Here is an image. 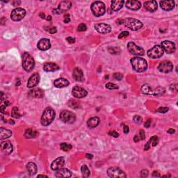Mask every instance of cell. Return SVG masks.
<instances>
[{"instance_id":"6da1fadb","label":"cell","mask_w":178,"mask_h":178,"mask_svg":"<svg viewBox=\"0 0 178 178\" xmlns=\"http://www.w3.org/2000/svg\"><path fill=\"white\" fill-rule=\"evenodd\" d=\"M131 63L134 70L137 72H143L148 68V63L145 58L139 57H134L131 59Z\"/></svg>"},{"instance_id":"7a4b0ae2","label":"cell","mask_w":178,"mask_h":178,"mask_svg":"<svg viewBox=\"0 0 178 178\" xmlns=\"http://www.w3.org/2000/svg\"><path fill=\"white\" fill-rule=\"evenodd\" d=\"M56 113L53 109L50 107H47L44 111L43 116L41 117L40 123L43 126H48L52 123V121L54 120Z\"/></svg>"},{"instance_id":"3957f363","label":"cell","mask_w":178,"mask_h":178,"mask_svg":"<svg viewBox=\"0 0 178 178\" xmlns=\"http://www.w3.org/2000/svg\"><path fill=\"white\" fill-rule=\"evenodd\" d=\"M123 24L131 31L139 30L143 26V23L141 21L138 20V19L131 18L124 19Z\"/></svg>"},{"instance_id":"277c9868","label":"cell","mask_w":178,"mask_h":178,"mask_svg":"<svg viewBox=\"0 0 178 178\" xmlns=\"http://www.w3.org/2000/svg\"><path fill=\"white\" fill-rule=\"evenodd\" d=\"M141 91L143 93L146 95H151V96H158L165 93V89L162 87H158L157 89H153L149 85L145 84L141 87Z\"/></svg>"},{"instance_id":"5b68a950","label":"cell","mask_w":178,"mask_h":178,"mask_svg":"<svg viewBox=\"0 0 178 178\" xmlns=\"http://www.w3.org/2000/svg\"><path fill=\"white\" fill-rule=\"evenodd\" d=\"M91 11L96 17H100L105 13V5L102 2L96 1L91 4Z\"/></svg>"},{"instance_id":"8992f818","label":"cell","mask_w":178,"mask_h":178,"mask_svg":"<svg viewBox=\"0 0 178 178\" xmlns=\"http://www.w3.org/2000/svg\"><path fill=\"white\" fill-rule=\"evenodd\" d=\"M35 66L33 58L28 53H24L23 56V67L26 72H31Z\"/></svg>"},{"instance_id":"52a82bcc","label":"cell","mask_w":178,"mask_h":178,"mask_svg":"<svg viewBox=\"0 0 178 178\" xmlns=\"http://www.w3.org/2000/svg\"><path fill=\"white\" fill-rule=\"evenodd\" d=\"M164 51L163 50L162 47L161 45H155L152 49L148 50V56L150 58H159L162 57L163 54H164Z\"/></svg>"},{"instance_id":"ba28073f","label":"cell","mask_w":178,"mask_h":178,"mask_svg":"<svg viewBox=\"0 0 178 178\" xmlns=\"http://www.w3.org/2000/svg\"><path fill=\"white\" fill-rule=\"evenodd\" d=\"M60 119L63 123H75V120H76V116L71 111L64 110L61 111V113H60Z\"/></svg>"},{"instance_id":"9c48e42d","label":"cell","mask_w":178,"mask_h":178,"mask_svg":"<svg viewBox=\"0 0 178 178\" xmlns=\"http://www.w3.org/2000/svg\"><path fill=\"white\" fill-rule=\"evenodd\" d=\"M107 175L111 178H125L127 175L118 167H111L107 170Z\"/></svg>"},{"instance_id":"30bf717a","label":"cell","mask_w":178,"mask_h":178,"mask_svg":"<svg viewBox=\"0 0 178 178\" xmlns=\"http://www.w3.org/2000/svg\"><path fill=\"white\" fill-rule=\"evenodd\" d=\"M127 49L131 54L134 56H143L145 54V51L142 47L137 46L134 43L130 42L127 44Z\"/></svg>"},{"instance_id":"8fae6325","label":"cell","mask_w":178,"mask_h":178,"mask_svg":"<svg viewBox=\"0 0 178 178\" xmlns=\"http://www.w3.org/2000/svg\"><path fill=\"white\" fill-rule=\"evenodd\" d=\"M26 16V11L24 9L17 8L13 10L11 13V18L13 21L18 22L23 19Z\"/></svg>"},{"instance_id":"7c38bea8","label":"cell","mask_w":178,"mask_h":178,"mask_svg":"<svg viewBox=\"0 0 178 178\" xmlns=\"http://www.w3.org/2000/svg\"><path fill=\"white\" fill-rule=\"evenodd\" d=\"M72 6V2L70 1H63L60 2L57 9L53 10V13L54 14H61L64 12L68 11Z\"/></svg>"},{"instance_id":"4fadbf2b","label":"cell","mask_w":178,"mask_h":178,"mask_svg":"<svg viewBox=\"0 0 178 178\" xmlns=\"http://www.w3.org/2000/svg\"><path fill=\"white\" fill-rule=\"evenodd\" d=\"M173 65L169 61H164L161 63L158 66V70L161 72L164 73H169L173 71Z\"/></svg>"},{"instance_id":"5bb4252c","label":"cell","mask_w":178,"mask_h":178,"mask_svg":"<svg viewBox=\"0 0 178 178\" xmlns=\"http://www.w3.org/2000/svg\"><path fill=\"white\" fill-rule=\"evenodd\" d=\"M95 29L97 32L106 34L111 31V26L105 23H97L95 24Z\"/></svg>"},{"instance_id":"9a60e30c","label":"cell","mask_w":178,"mask_h":178,"mask_svg":"<svg viewBox=\"0 0 178 178\" xmlns=\"http://www.w3.org/2000/svg\"><path fill=\"white\" fill-rule=\"evenodd\" d=\"M163 48L164 51H165L167 54H173L175 51V45L174 43L171 42L170 40H164L162 43L161 45Z\"/></svg>"},{"instance_id":"2e32d148","label":"cell","mask_w":178,"mask_h":178,"mask_svg":"<svg viewBox=\"0 0 178 178\" xmlns=\"http://www.w3.org/2000/svg\"><path fill=\"white\" fill-rule=\"evenodd\" d=\"M72 96L76 98H84L87 96V91L80 86H75L72 89Z\"/></svg>"},{"instance_id":"e0dca14e","label":"cell","mask_w":178,"mask_h":178,"mask_svg":"<svg viewBox=\"0 0 178 178\" xmlns=\"http://www.w3.org/2000/svg\"><path fill=\"white\" fill-rule=\"evenodd\" d=\"M39 82H40V75H39L38 73H34L29 79L27 86L29 89H32V88L37 86Z\"/></svg>"},{"instance_id":"ac0fdd59","label":"cell","mask_w":178,"mask_h":178,"mask_svg":"<svg viewBox=\"0 0 178 178\" xmlns=\"http://www.w3.org/2000/svg\"><path fill=\"white\" fill-rule=\"evenodd\" d=\"M65 164V159L63 157H58L57 159H56L54 162L52 163L51 165V168L53 170H57L62 169L63 166Z\"/></svg>"},{"instance_id":"d6986e66","label":"cell","mask_w":178,"mask_h":178,"mask_svg":"<svg viewBox=\"0 0 178 178\" xmlns=\"http://www.w3.org/2000/svg\"><path fill=\"white\" fill-rule=\"evenodd\" d=\"M37 47L40 50H42V51L47 50L51 47L50 41L47 38L40 39V40H39V42L38 43Z\"/></svg>"},{"instance_id":"ffe728a7","label":"cell","mask_w":178,"mask_h":178,"mask_svg":"<svg viewBox=\"0 0 178 178\" xmlns=\"http://www.w3.org/2000/svg\"><path fill=\"white\" fill-rule=\"evenodd\" d=\"M1 149L5 155H10L13 152V145L10 141H4L1 143Z\"/></svg>"},{"instance_id":"44dd1931","label":"cell","mask_w":178,"mask_h":178,"mask_svg":"<svg viewBox=\"0 0 178 178\" xmlns=\"http://www.w3.org/2000/svg\"><path fill=\"white\" fill-rule=\"evenodd\" d=\"M125 6L127 9L133 10V11H137L140 9L141 4L140 2L136 1V0H129L125 2Z\"/></svg>"},{"instance_id":"7402d4cb","label":"cell","mask_w":178,"mask_h":178,"mask_svg":"<svg viewBox=\"0 0 178 178\" xmlns=\"http://www.w3.org/2000/svg\"><path fill=\"white\" fill-rule=\"evenodd\" d=\"M160 6L164 11H171L175 7V2L173 0L170 1H162L160 2Z\"/></svg>"},{"instance_id":"603a6c76","label":"cell","mask_w":178,"mask_h":178,"mask_svg":"<svg viewBox=\"0 0 178 178\" xmlns=\"http://www.w3.org/2000/svg\"><path fill=\"white\" fill-rule=\"evenodd\" d=\"M72 77L77 82H84V77L82 70L79 68H75L72 72Z\"/></svg>"},{"instance_id":"cb8c5ba5","label":"cell","mask_w":178,"mask_h":178,"mask_svg":"<svg viewBox=\"0 0 178 178\" xmlns=\"http://www.w3.org/2000/svg\"><path fill=\"white\" fill-rule=\"evenodd\" d=\"M55 176L57 177H70L72 176V173L67 169H61L57 170Z\"/></svg>"},{"instance_id":"d4e9b609","label":"cell","mask_w":178,"mask_h":178,"mask_svg":"<svg viewBox=\"0 0 178 178\" xmlns=\"http://www.w3.org/2000/svg\"><path fill=\"white\" fill-rule=\"evenodd\" d=\"M29 96L36 98H42L44 96V91L40 89H31L29 91Z\"/></svg>"},{"instance_id":"484cf974","label":"cell","mask_w":178,"mask_h":178,"mask_svg":"<svg viewBox=\"0 0 178 178\" xmlns=\"http://www.w3.org/2000/svg\"><path fill=\"white\" fill-rule=\"evenodd\" d=\"M144 7L148 11L155 12L157 9V3L156 1H147L144 3Z\"/></svg>"},{"instance_id":"4316f807","label":"cell","mask_w":178,"mask_h":178,"mask_svg":"<svg viewBox=\"0 0 178 178\" xmlns=\"http://www.w3.org/2000/svg\"><path fill=\"white\" fill-rule=\"evenodd\" d=\"M43 69L46 72H54L59 69V67L56 63H46L43 65Z\"/></svg>"},{"instance_id":"83f0119b","label":"cell","mask_w":178,"mask_h":178,"mask_svg":"<svg viewBox=\"0 0 178 178\" xmlns=\"http://www.w3.org/2000/svg\"><path fill=\"white\" fill-rule=\"evenodd\" d=\"M125 2L123 0H114L111 2V9L113 11H118L123 8Z\"/></svg>"},{"instance_id":"f1b7e54d","label":"cell","mask_w":178,"mask_h":178,"mask_svg":"<svg viewBox=\"0 0 178 178\" xmlns=\"http://www.w3.org/2000/svg\"><path fill=\"white\" fill-rule=\"evenodd\" d=\"M54 84L57 88H64L68 86L70 84V83L64 78H58V79L55 80Z\"/></svg>"},{"instance_id":"f546056e","label":"cell","mask_w":178,"mask_h":178,"mask_svg":"<svg viewBox=\"0 0 178 178\" xmlns=\"http://www.w3.org/2000/svg\"><path fill=\"white\" fill-rule=\"evenodd\" d=\"M158 143H159V138L157 136H153L152 137L150 138V139L146 143V144L145 145V148L144 149L145 150H148L150 148V145H152V146H156Z\"/></svg>"},{"instance_id":"4dcf8cb0","label":"cell","mask_w":178,"mask_h":178,"mask_svg":"<svg viewBox=\"0 0 178 178\" xmlns=\"http://www.w3.org/2000/svg\"><path fill=\"white\" fill-rule=\"evenodd\" d=\"M99 122H100V120H99L98 117H92V118H90L89 120H88L87 126L91 129L95 128L97 126H98Z\"/></svg>"},{"instance_id":"1f68e13d","label":"cell","mask_w":178,"mask_h":178,"mask_svg":"<svg viewBox=\"0 0 178 178\" xmlns=\"http://www.w3.org/2000/svg\"><path fill=\"white\" fill-rule=\"evenodd\" d=\"M26 169L29 172V175H31V176H33L37 173V166H36L34 163L33 162H29L26 164Z\"/></svg>"},{"instance_id":"d6a6232c","label":"cell","mask_w":178,"mask_h":178,"mask_svg":"<svg viewBox=\"0 0 178 178\" xmlns=\"http://www.w3.org/2000/svg\"><path fill=\"white\" fill-rule=\"evenodd\" d=\"M12 135V131L9 130H7V129H5L4 127H2L1 130H0V137H1L2 140L6 139L9 137H11Z\"/></svg>"},{"instance_id":"836d02e7","label":"cell","mask_w":178,"mask_h":178,"mask_svg":"<svg viewBox=\"0 0 178 178\" xmlns=\"http://www.w3.org/2000/svg\"><path fill=\"white\" fill-rule=\"evenodd\" d=\"M36 135H37V131L31 128H29L27 130H26L25 133H24V136H25L26 138H35Z\"/></svg>"},{"instance_id":"e575fe53","label":"cell","mask_w":178,"mask_h":178,"mask_svg":"<svg viewBox=\"0 0 178 178\" xmlns=\"http://www.w3.org/2000/svg\"><path fill=\"white\" fill-rule=\"evenodd\" d=\"M145 134L144 132V131L143 130H140L139 132H138L137 134H136L134 138V141H135V142H138V141H142L143 139H145Z\"/></svg>"},{"instance_id":"d590c367","label":"cell","mask_w":178,"mask_h":178,"mask_svg":"<svg viewBox=\"0 0 178 178\" xmlns=\"http://www.w3.org/2000/svg\"><path fill=\"white\" fill-rule=\"evenodd\" d=\"M81 171H82V176L84 177H89L91 175V172L89 169V168L86 165H83L82 168H81Z\"/></svg>"},{"instance_id":"8d00e7d4","label":"cell","mask_w":178,"mask_h":178,"mask_svg":"<svg viewBox=\"0 0 178 178\" xmlns=\"http://www.w3.org/2000/svg\"><path fill=\"white\" fill-rule=\"evenodd\" d=\"M11 116L13 117L14 118H19L21 117L20 113H19V109L18 107L15 106L13 107V109H12V111H11Z\"/></svg>"},{"instance_id":"74e56055","label":"cell","mask_w":178,"mask_h":178,"mask_svg":"<svg viewBox=\"0 0 178 178\" xmlns=\"http://www.w3.org/2000/svg\"><path fill=\"white\" fill-rule=\"evenodd\" d=\"M60 147H61V149L63 151H65V152H68V151H70L72 148V145L68 144V143H61L60 145Z\"/></svg>"},{"instance_id":"f35d334b","label":"cell","mask_w":178,"mask_h":178,"mask_svg":"<svg viewBox=\"0 0 178 178\" xmlns=\"http://www.w3.org/2000/svg\"><path fill=\"white\" fill-rule=\"evenodd\" d=\"M106 88L109 90H115V89H118V86L117 85L113 84V83H107L106 84Z\"/></svg>"},{"instance_id":"ab89813d","label":"cell","mask_w":178,"mask_h":178,"mask_svg":"<svg viewBox=\"0 0 178 178\" xmlns=\"http://www.w3.org/2000/svg\"><path fill=\"white\" fill-rule=\"evenodd\" d=\"M113 78L116 80H118V81H120V80L123 79V75L121 74V73L119 72H116L113 74Z\"/></svg>"},{"instance_id":"60d3db41","label":"cell","mask_w":178,"mask_h":178,"mask_svg":"<svg viewBox=\"0 0 178 178\" xmlns=\"http://www.w3.org/2000/svg\"><path fill=\"white\" fill-rule=\"evenodd\" d=\"M133 120L136 124H141L143 122V118L140 116H134L133 118Z\"/></svg>"},{"instance_id":"b9f144b4","label":"cell","mask_w":178,"mask_h":178,"mask_svg":"<svg viewBox=\"0 0 178 178\" xmlns=\"http://www.w3.org/2000/svg\"><path fill=\"white\" fill-rule=\"evenodd\" d=\"M129 35H130V33H129L128 31H123V32H121L120 34H119L118 38L119 39L125 38L127 37Z\"/></svg>"},{"instance_id":"7bdbcfd3","label":"cell","mask_w":178,"mask_h":178,"mask_svg":"<svg viewBox=\"0 0 178 178\" xmlns=\"http://www.w3.org/2000/svg\"><path fill=\"white\" fill-rule=\"evenodd\" d=\"M86 29H87V26L86 24L82 23V24H80L79 26H78L77 30L79 31H85L86 30Z\"/></svg>"},{"instance_id":"ee69618b","label":"cell","mask_w":178,"mask_h":178,"mask_svg":"<svg viewBox=\"0 0 178 178\" xmlns=\"http://www.w3.org/2000/svg\"><path fill=\"white\" fill-rule=\"evenodd\" d=\"M169 109L168 108V107H159V108L158 109L157 111L161 113H165L169 111Z\"/></svg>"},{"instance_id":"f6af8a7d","label":"cell","mask_w":178,"mask_h":178,"mask_svg":"<svg viewBox=\"0 0 178 178\" xmlns=\"http://www.w3.org/2000/svg\"><path fill=\"white\" fill-rule=\"evenodd\" d=\"M45 29L47 31H48L49 32H50V33H52V34H54V33H55L56 32H57V28L56 27H48V29L47 28H45Z\"/></svg>"},{"instance_id":"bcb514c9","label":"cell","mask_w":178,"mask_h":178,"mask_svg":"<svg viewBox=\"0 0 178 178\" xmlns=\"http://www.w3.org/2000/svg\"><path fill=\"white\" fill-rule=\"evenodd\" d=\"M148 170L144 169V170H142L141 172V176L142 177H148Z\"/></svg>"},{"instance_id":"7dc6e473","label":"cell","mask_w":178,"mask_h":178,"mask_svg":"<svg viewBox=\"0 0 178 178\" xmlns=\"http://www.w3.org/2000/svg\"><path fill=\"white\" fill-rule=\"evenodd\" d=\"M109 135L113 136V137H115V138H117L119 136V134L116 131H111L109 132Z\"/></svg>"},{"instance_id":"c3c4849f","label":"cell","mask_w":178,"mask_h":178,"mask_svg":"<svg viewBox=\"0 0 178 178\" xmlns=\"http://www.w3.org/2000/svg\"><path fill=\"white\" fill-rule=\"evenodd\" d=\"M70 21V15L69 14H66L64 16V23H69Z\"/></svg>"},{"instance_id":"681fc988","label":"cell","mask_w":178,"mask_h":178,"mask_svg":"<svg viewBox=\"0 0 178 178\" xmlns=\"http://www.w3.org/2000/svg\"><path fill=\"white\" fill-rule=\"evenodd\" d=\"M151 122H152V120H151V119H148V120L146 121L145 123V124H144L145 127H146V128L150 127V125H151Z\"/></svg>"},{"instance_id":"f907efd6","label":"cell","mask_w":178,"mask_h":178,"mask_svg":"<svg viewBox=\"0 0 178 178\" xmlns=\"http://www.w3.org/2000/svg\"><path fill=\"white\" fill-rule=\"evenodd\" d=\"M66 40L68 41V43L70 44H72V43H75V39L74 38H72V37H68L66 38Z\"/></svg>"},{"instance_id":"816d5d0a","label":"cell","mask_w":178,"mask_h":178,"mask_svg":"<svg viewBox=\"0 0 178 178\" xmlns=\"http://www.w3.org/2000/svg\"><path fill=\"white\" fill-rule=\"evenodd\" d=\"M123 130H124V133H125V134H128L129 131H130V128H129L128 126L124 125Z\"/></svg>"},{"instance_id":"f5cc1de1","label":"cell","mask_w":178,"mask_h":178,"mask_svg":"<svg viewBox=\"0 0 178 178\" xmlns=\"http://www.w3.org/2000/svg\"><path fill=\"white\" fill-rule=\"evenodd\" d=\"M152 176L153 177H160L161 175L159 174V173L158 171H154L152 173Z\"/></svg>"},{"instance_id":"db71d44e","label":"cell","mask_w":178,"mask_h":178,"mask_svg":"<svg viewBox=\"0 0 178 178\" xmlns=\"http://www.w3.org/2000/svg\"><path fill=\"white\" fill-rule=\"evenodd\" d=\"M21 4V2L20 1H14L12 2V4L13 5V6H18V5L20 4Z\"/></svg>"},{"instance_id":"11a10c76","label":"cell","mask_w":178,"mask_h":178,"mask_svg":"<svg viewBox=\"0 0 178 178\" xmlns=\"http://www.w3.org/2000/svg\"><path fill=\"white\" fill-rule=\"evenodd\" d=\"M6 106H5V105H2L1 106V112L2 113H4V111H5V109H6Z\"/></svg>"},{"instance_id":"9f6ffc18","label":"cell","mask_w":178,"mask_h":178,"mask_svg":"<svg viewBox=\"0 0 178 178\" xmlns=\"http://www.w3.org/2000/svg\"><path fill=\"white\" fill-rule=\"evenodd\" d=\"M167 132L171 134L175 133V130H173V129H169V130L167 131Z\"/></svg>"},{"instance_id":"6f0895ef","label":"cell","mask_w":178,"mask_h":178,"mask_svg":"<svg viewBox=\"0 0 178 178\" xmlns=\"http://www.w3.org/2000/svg\"><path fill=\"white\" fill-rule=\"evenodd\" d=\"M86 157L88 158V159H92V157H93V156L91 154H86Z\"/></svg>"},{"instance_id":"680465c9","label":"cell","mask_w":178,"mask_h":178,"mask_svg":"<svg viewBox=\"0 0 178 178\" xmlns=\"http://www.w3.org/2000/svg\"><path fill=\"white\" fill-rule=\"evenodd\" d=\"M40 16L41 17V18H43V19L46 18L45 15V13H40Z\"/></svg>"},{"instance_id":"91938a15","label":"cell","mask_w":178,"mask_h":178,"mask_svg":"<svg viewBox=\"0 0 178 178\" xmlns=\"http://www.w3.org/2000/svg\"><path fill=\"white\" fill-rule=\"evenodd\" d=\"M9 123L11 124V125H14L15 124V122L13 120H9Z\"/></svg>"},{"instance_id":"94428289","label":"cell","mask_w":178,"mask_h":178,"mask_svg":"<svg viewBox=\"0 0 178 178\" xmlns=\"http://www.w3.org/2000/svg\"><path fill=\"white\" fill-rule=\"evenodd\" d=\"M46 19H47V20L50 21L51 19H52V17H51V16H47V18H46Z\"/></svg>"},{"instance_id":"6125c7cd","label":"cell","mask_w":178,"mask_h":178,"mask_svg":"<svg viewBox=\"0 0 178 178\" xmlns=\"http://www.w3.org/2000/svg\"><path fill=\"white\" fill-rule=\"evenodd\" d=\"M38 177H47V176H46V175H39Z\"/></svg>"}]
</instances>
